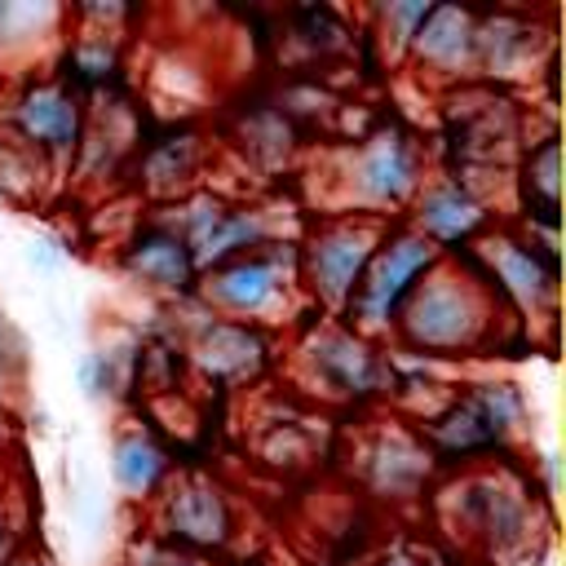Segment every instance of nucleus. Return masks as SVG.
Instances as JSON below:
<instances>
[{"instance_id": "a211bd4d", "label": "nucleus", "mask_w": 566, "mask_h": 566, "mask_svg": "<svg viewBox=\"0 0 566 566\" xmlns=\"http://www.w3.org/2000/svg\"><path fill=\"white\" fill-rule=\"evenodd\" d=\"M119 270L128 279H137L142 287H155V292H168V296H190L195 279H199V265H195L190 248L155 212H146L119 239Z\"/></svg>"}, {"instance_id": "dca6fc26", "label": "nucleus", "mask_w": 566, "mask_h": 566, "mask_svg": "<svg viewBox=\"0 0 566 566\" xmlns=\"http://www.w3.org/2000/svg\"><path fill=\"white\" fill-rule=\"evenodd\" d=\"M358 478L385 500H411L433 478V455L424 438L407 424H376L358 442Z\"/></svg>"}, {"instance_id": "bb28decb", "label": "nucleus", "mask_w": 566, "mask_h": 566, "mask_svg": "<svg viewBox=\"0 0 566 566\" xmlns=\"http://www.w3.org/2000/svg\"><path fill=\"white\" fill-rule=\"evenodd\" d=\"M124 566H221V562H212V557H203V553H186V548H172V544H164V539H142V544H133L128 548V562Z\"/></svg>"}, {"instance_id": "ddd939ff", "label": "nucleus", "mask_w": 566, "mask_h": 566, "mask_svg": "<svg viewBox=\"0 0 566 566\" xmlns=\"http://www.w3.org/2000/svg\"><path fill=\"white\" fill-rule=\"evenodd\" d=\"M402 221H407L420 239H429L442 256H455V252H464L469 243H478L500 217H495V208H491L486 199H478V195H473L464 181H455L451 172H429L424 186L416 190L411 208L402 212Z\"/></svg>"}, {"instance_id": "5701e85b", "label": "nucleus", "mask_w": 566, "mask_h": 566, "mask_svg": "<svg viewBox=\"0 0 566 566\" xmlns=\"http://www.w3.org/2000/svg\"><path fill=\"white\" fill-rule=\"evenodd\" d=\"M234 137L243 142V159H252L256 168H270V172L287 168L296 146H301V128H296V119L283 106H252V111H243Z\"/></svg>"}, {"instance_id": "423d86ee", "label": "nucleus", "mask_w": 566, "mask_h": 566, "mask_svg": "<svg viewBox=\"0 0 566 566\" xmlns=\"http://www.w3.org/2000/svg\"><path fill=\"white\" fill-rule=\"evenodd\" d=\"M208 314L248 323L261 332H274L279 323H292V314L305 305L296 283V239L270 243L261 252L230 256L195 279L190 292Z\"/></svg>"}, {"instance_id": "aec40b11", "label": "nucleus", "mask_w": 566, "mask_h": 566, "mask_svg": "<svg viewBox=\"0 0 566 566\" xmlns=\"http://www.w3.org/2000/svg\"><path fill=\"white\" fill-rule=\"evenodd\" d=\"M535 22L531 13L517 9H500V13H478V80L509 84V80H526L535 71H544L539 53H535Z\"/></svg>"}, {"instance_id": "6ab92c4d", "label": "nucleus", "mask_w": 566, "mask_h": 566, "mask_svg": "<svg viewBox=\"0 0 566 566\" xmlns=\"http://www.w3.org/2000/svg\"><path fill=\"white\" fill-rule=\"evenodd\" d=\"M212 164V142L199 128H168L137 146V186L150 203H177L203 186V168Z\"/></svg>"}, {"instance_id": "f03ea898", "label": "nucleus", "mask_w": 566, "mask_h": 566, "mask_svg": "<svg viewBox=\"0 0 566 566\" xmlns=\"http://www.w3.org/2000/svg\"><path fill=\"white\" fill-rule=\"evenodd\" d=\"M504 318L509 314L500 310L491 287L473 274V265L464 256H442L398 310L389 349H402L429 363L482 354L500 340Z\"/></svg>"}, {"instance_id": "b1692460", "label": "nucleus", "mask_w": 566, "mask_h": 566, "mask_svg": "<svg viewBox=\"0 0 566 566\" xmlns=\"http://www.w3.org/2000/svg\"><path fill=\"white\" fill-rule=\"evenodd\" d=\"M44 177H49V168H44L18 137H9V133L0 128V199L13 203V208L35 203L40 190H44Z\"/></svg>"}, {"instance_id": "f257e3e1", "label": "nucleus", "mask_w": 566, "mask_h": 566, "mask_svg": "<svg viewBox=\"0 0 566 566\" xmlns=\"http://www.w3.org/2000/svg\"><path fill=\"white\" fill-rule=\"evenodd\" d=\"M314 177L323 181L318 217L402 221V212L411 208L416 190L429 177V155L411 128L385 119L358 133L354 142L336 146L323 159V172Z\"/></svg>"}, {"instance_id": "393cba45", "label": "nucleus", "mask_w": 566, "mask_h": 566, "mask_svg": "<svg viewBox=\"0 0 566 566\" xmlns=\"http://www.w3.org/2000/svg\"><path fill=\"white\" fill-rule=\"evenodd\" d=\"M367 13L376 18V27H367V40L380 44V53L389 62H402L411 53V40H416L420 22L429 18V4H376Z\"/></svg>"}, {"instance_id": "c85d7f7f", "label": "nucleus", "mask_w": 566, "mask_h": 566, "mask_svg": "<svg viewBox=\"0 0 566 566\" xmlns=\"http://www.w3.org/2000/svg\"><path fill=\"white\" fill-rule=\"evenodd\" d=\"M27 363H31L27 336H22V327L0 310V385H4V380H13V376H22V371H27Z\"/></svg>"}, {"instance_id": "f8f14e48", "label": "nucleus", "mask_w": 566, "mask_h": 566, "mask_svg": "<svg viewBox=\"0 0 566 566\" xmlns=\"http://www.w3.org/2000/svg\"><path fill=\"white\" fill-rule=\"evenodd\" d=\"M150 526H155V539L212 557V553L230 548L239 517L217 478L195 473V469H186V473L172 469L164 491L150 500Z\"/></svg>"}, {"instance_id": "6e6552de", "label": "nucleus", "mask_w": 566, "mask_h": 566, "mask_svg": "<svg viewBox=\"0 0 566 566\" xmlns=\"http://www.w3.org/2000/svg\"><path fill=\"white\" fill-rule=\"evenodd\" d=\"M385 226L389 221L371 217H314L296 234V283L305 305L327 318H340Z\"/></svg>"}, {"instance_id": "f3484780", "label": "nucleus", "mask_w": 566, "mask_h": 566, "mask_svg": "<svg viewBox=\"0 0 566 566\" xmlns=\"http://www.w3.org/2000/svg\"><path fill=\"white\" fill-rule=\"evenodd\" d=\"M420 75L460 88L478 75V9H455V4H429V18L420 22L411 53H407Z\"/></svg>"}, {"instance_id": "a878e982", "label": "nucleus", "mask_w": 566, "mask_h": 566, "mask_svg": "<svg viewBox=\"0 0 566 566\" xmlns=\"http://www.w3.org/2000/svg\"><path fill=\"white\" fill-rule=\"evenodd\" d=\"M296 31L314 53H332V49H345L349 44V27H340L336 9H296Z\"/></svg>"}, {"instance_id": "9b49d317", "label": "nucleus", "mask_w": 566, "mask_h": 566, "mask_svg": "<svg viewBox=\"0 0 566 566\" xmlns=\"http://www.w3.org/2000/svg\"><path fill=\"white\" fill-rule=\"evenodd\" d=\"M84 93L71 88L57 71L53 75H35L9 88V106L0 115V128L9 137H18L49 172L75 164L80 137H84Z\"/></svg>"}, {"instance_id": "9d476101", "label": "nucleus", "mask_w": 566, "mask_h": 566, "mask_svg": "<svg viewBox=\"0 0 566 566\" xmlns=\"http://www.w3.org/2000/svg\"><path fill=\"white\" fill-rule=\"evenodd\" d=\"M442 261V252L420 239L407 221H389L371 261L363 265V279L340 314V323H349L358 336L367 340H389L394 323H398V310L407 305V296L416 292V283Z\"/></svg>"}, {"instance_id": "4468645a", "label": "nucleus", "mask_w": 566, "mask_h": 566, "mask_svg": "<svg viewBox=\"0 0 566 566\" xmlns=\"http://www.w3.org/2000/svg\"><path fill=\"white\" fill-rule=\"evenodd\" d=\"M186 349V363L221 385V389H239V385H252L270 358H274V332H261V327H248V323H230V318H217L203 310L199 327L190 332V340L181 345Z\"/></svg>"}, {"instance_id": "7ed1b4c3", "label": "nucleus", "mask_w": 566, "mask_h": 566, "mask_svg": "<svg viewBox=\"0 0 566 566\" xmlns=\"http://www.w3.org/2000/svg\"><path fill=\"white\" fill-rule=\"evenodd\" d=\"M531 429V402L522 385L513 380H473L464 389H451L442 407L420 416V438L438 460L447 464H482L495 460V451H509Z\"/></svg>"}, {"instance_id": "4be33fe9", "label": "nucleus", "mask_w": 566, "mask_h": 566, "mask_svg": "<svg viewBox=\"0 0 566 566\" xmlns=\"http://www.w3.org/2000/svg\"><path fill=\"white\" fill-rule=\"evenodd\" d=\"M513 199H517V217L522 226L535 230H553L557 234V208H562V164H557V128H548L544 137H531L517 172H513Z\"/></svg>"}, {"instance_id": "cd10ccee", "label": "nucleus", "mask_w": 566, "mask_h": 566, "mask_svg": "<svg viewBox=\"0 0 566 566\" xmlns=\"http://www.w3.org/2000/svg\"><path fill=\"white\" fill-rule=\"evenodd\" d=\"M22 553V509H18V491L0 478V566H9Z\"/></svg>"}, {"instance_id": "2eb2a0df", "label": "nucleus", "mask_w": 566, "mask_h": 566, "mask_svg": "<svg viewBox=\"0 0 566 566\" xmlns=\"http://www.w3.org/2000/svg\"><path fill=\"white\" fill-rule=\"evenodd\" d=\"M66 4H0V84H22L53 75V62L66 49Z\"/></svg>"}, {"instance_id": "20e7f679", "label": "nucleus", "mask_w": 566, "mask_h": 566, "mask_svg": "<svg viewBox=\"0 0 566 566\" xmlns=\"http://www.w3.org/2000/svg\"><path fill=\"white\" fill-rule=\"evenodd\" d=\"M473 265V274L491 287L500 310L509 318H544L548 327L557 323V234L517 226V221H495L478 243L455 252Z\"/></svg>"}, {"instance_id": "7c9ffc66", "label": "nucleus", "mask_w": 566, "mask_h": 566, "mask_svg": "<svg viewBox=\"0 0 566 566\" xmlns=\"http://www.w3.org/2000/svg\"><path fill=\"white\" fill-rule=\"evenodd\" d=\"M371 566H433L424 553H411V548H389L385 557H376Z\"/></svg>"}, {"instance_id": "412c9836", "label": "nucleus", "mask_w": 566, "mask_h": 566, "mask_svg": "<svg viewBox=\"0 0 566 566\" xmlns=\"http://www.w3.org/2000/svg\"><path fill=\"white\" fill-rule=\"evenodd\" d=\"M168 478H172V455L150 424L133 420L111 433V482L119 486V495L150 504Z\"/></svg>"}, {"instance_id": "0eeeda50", "label": "nucleus", "mask_w": 566, "mask_h": 566, "mask_svg": "<svg viewBox=\"0 0 566 566\" xmlns=\"http://www.w3.org/2000/svg\"><path fill=\"white\" fill-rule=\"evenodd\" d=\"M155 217L181 234V243L190 248L199 274L221 265V261H230V256L261 252L270 243H287V239L301 234V230H292L287 212H274V203L226 199V195H212L203 186L190 190L177 203L155 208Z\"/></svg>"}, {"instance_id": "1a4fd4ad", "label": "nucleus", "mask_w": 566, "mask_h": 566, "mask_svg": "<svg viewBox=\"0 0 566 566\" xmlns=\"http://www.w3.org/2000/svg\"><path fill=\"white\" fill-rule=\"evenodd\" d=\"M296 371L323 402H367L389 394V349L327 314L305 323L296 340Z\"/></svg>"}, {"instance_id": "39448f33", "label": "nucleus", "mask_w": 566, "mask_h": 566, "mask_svg": "<svg viewBox=\"0 0 566 566\" xmlns=\"http://www.w3.org/2000/svg\"><path fill=\"white\" fill-rule=\"evenodd\" d=\"M442 509H451V526L469 548H478L486 562L513 566V557L526 553L535 535V478L522 482L491 460L464 464L442 491Z\"/></svg>"}, {"instance_id": "c756f323", "label": "nucleus", "mask_w": 566, "mask_h": 566, "mask_svg": "<svg viewBox=\"0 0 566 566\" xmlns=\"http://www.w3.org/2000/svg\"><path fill=\"white\" fill-rule=\"evenodd\" d=\"M27 261H31V270L53 274V270L62 265V252L53 248V239H31V243H27Z\"/></svg>"}]
</instances>
